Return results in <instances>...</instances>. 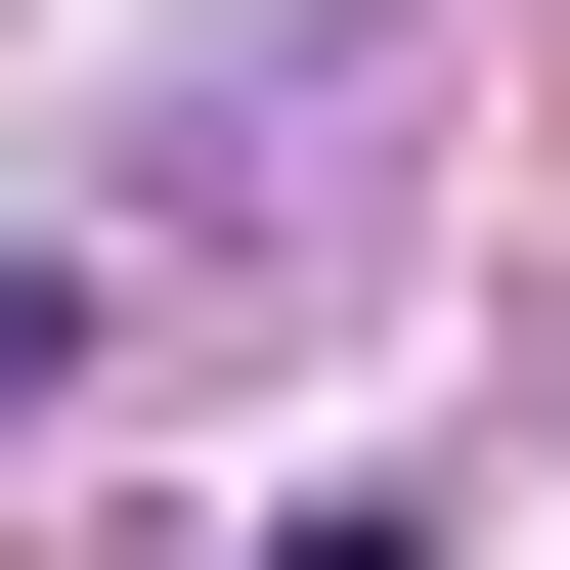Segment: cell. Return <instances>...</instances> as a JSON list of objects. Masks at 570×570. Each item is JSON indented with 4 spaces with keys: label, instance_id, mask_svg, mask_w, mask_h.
Instances as JSON below:
<instances>
[{
    "label": "cell",
    "instance_id": "7a4b0ae2",
    "mask_svg": "<svg viewBox=\"0 0 570 570\" xmlns=\"http://www.w3.org/2000/svg\"><path fill=\"white\" fill-rule=\"evenodd\" d=\"M0 395H88V307H45V264H0Z\"/></svg>",
    "mask_w": 570,
    "mask_h": 570
},
{
    "label": "cell",
    "instance_id": "6da1fadb",
    "mask_svg": "<svg viewBox=\"0 0 570 570\" xmlns=\"http://www.w3.org/2000/svg\"><path fill=\"white\" fill-rule=\"evenodd\" d=\"M264 570H439V527H395V483H307V527H264Z\"/></svg>",
    "mask_w": 570,
    "mask_h": 570
}]
</instances>
